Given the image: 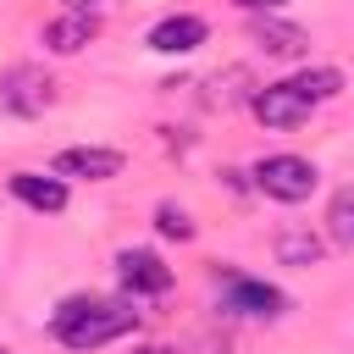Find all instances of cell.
<instances>
[{"mask_svg":"<svg viewBox=\"0 0 354 354\" xmlns=\"http://www.w3.org/2000/svg\"><path fill=\"white\" fill-rule=\"evenodd\" d=\"M337 94H343V72H337V66H304V72L277 77V83H266L260 94H249V111H254L266 127L288 133V127L310 122V116H315L326 100H337Z\"/></svg>","mask_w":354,"mask_h":354,"instance_id":"6da1fadb","label":"cell"},{"mask_svg":"<svg viewBox=\"0 0 354 354\" xmlns=\"http://www.w3.org/2000/svg\"><path fill=\"white\" fill-rule=\"evenodd\" d=\"M50 332H55V343H66L72 354H94V348H105V343L138 332V310H133V304H116V299L72 293V299L55 304Z\"/></svg>","mask_w":354,"mask_h":354,"instance_id":"7a4b0ae2","label":"cell"},{"mask_svg":"<svg viewBox=\"0 0 354 354\" xmlns=\"http://www.w3.org/2000/svg\"><path fill=\"white\" fill-rule=\"evenodd\" d=\"M315 183H321V171H315V160H304V155H266V160H254V188H260L266 199L299 205V199L315 194Z\"/></svg>","mask_w":354,"mask_h":354,"instance_id":"3957f363","label":"cell"},{"mask_svg":"<svg viewBox=\"0 0 354 354\" xmlns=\"http://www.w3.org/2000/svg\"><path fill=\"white\" fill-rule=\"evenodd\" d=\"M44 105H55V77L33 61L0 72V111L6 116H39Z\"/></svg>","mask_w":354,"mask_h":354,"instance_id":"277c9868","label":"cell"},{"mask_svg":"<svg viewBox=\"0 0 354 354\" xmlns=\"http://www.w3.org/2000/svg\"><path fill=\"white\" fill-rule=\"evenodd\" d=\"M221 310L249 315V321H277L288 310V293H277L271 282H254V277H227L221 282Z\"/></svg>","mask_w":354,"mask_h":354,"instance_id":"5b68a950","label":"cell"},{"mask_svg":"<svg viewBox=\"0 0 354 354\" xmlns=\"http://www.w3.org/2000/svg\"><path fill=\"white\" fill-rule=\"evenodd\" d=\"M116 277H122L127 299H160L171 288V266L155 249H122L116 254Z\"/></svg>","mask_w":354,"mask_h":354,"instance_id":"8992f818","label":"cell"},{"mask_svg":"<svg viewBox=\"0 0 354 354\" xmlns=\"http://www.w3.org/2000/svg\"><path fill=\"white\" fill-rule=\"evenodd\" d=\"M205 39H210V28H205V17H194V11H171V17H160V22L144 33V44H149L155 55H194Z\"/></svg>","mask_w":354,"mask_h":354,"instance_id":"52a82bcc","label":"cell"},{"mask_svg":"<svg viewBox=\"0 0 354 354\" xmlns=\"http://www.w3.org/2000/svg\"><path fill=\"white\" fill-rule=\"evenodd\" d=\"M55 177H88V183H111L122 171V149H105V144H77V149H61L50 160Z\"/></svg>","mask_w":354,"mask_h":354,"instance_id":"ba28073f","label":"cell"},{"mask_svg":"<svg viewBox=\"0 0 354 354\" xmlns=\"http://www.w3.org/2000/svg\"><path fill=\"white\" fill-rule=\"evenodd\" d=\"M249 39H254L266 55H282V61H293V55H304V50H310V33H304V28H293V22H282L277 11H254Z\"/></svg>","mask_w":354,"mask_h":354,"instance_id":"9c48e42d","label":"cell"},{"mask_svg":"<svg viewBox=\"0 0 354 354\" xmlns=\"http://www.w3.org/2000/svg\"><path fill=\"white\" fill-rule=\"evenodd\" d=\"M11 194L28 205V210H39V216H61L66 210V177H44V171H11Z\"/></svg>","mask_w":354,"mask_h":354,"instance_id":"30bf717a","label":"cell"},{"mask_svg":"<svg viewBox=\"0 0 354 354\" xmlns=\"http://www.w3.org/2000/svg\"><path fill=\"white\" fill-rule=\"evenodd\" d=\"M94 33H100V17H94V11H61L55 22H44V50H55V55H77Z\"/></svg>","mask_w":354,"mask_h":354,"instance_id":"8fae6325","label":"cell"},{"mask_svg":"<svg viewBox=\"0 0 354 354\" xmlns=\"http://www.w3.org/2000/svg\"><path fill=\"white\" fill-rule=\"evenodd\" d=\"M277 260L282 266H315L321 260V238L315 232H282L277 238Z\"/></svg>","mask_w":354,"mask_h":354,"instance_id":"7c38bea8","label":"cell"},{"mask_svg":"<svg viewBox=\"0 0 354 354\" xmlns=\"http://www.w3.org/2000/svg\"><path fill=\"white\" fill-rule=\"evenodd\" d=\"M155 232H160V238H177V243H188V238H194V216H188V210H177V205H155Z\"/></svg>","mask_w":354,"mask_h":354,"instance_id":"4fadbf2b","label":"cell"},{"mask_svg":"<svg viewBox=\"0 0 354 354\" xmlns=\"http://www.w3.org/2000/svg\"><path fill=\"white\" fill-rule=\"evenodd\" d=\"M332 238L337 243H354V188H343L332 199Z\"/></svg>","mask_w":354,"mask_h":354,"instance_id":"5bb4252c","label":"cell"},{"mask_svg":"<svg viewBox=\"0 0 354 354\" xmlns=\"http://www.w3.org/2000/svg\"><path fill=\"white\" fill-rule=\"evenodd\" d=\"M232 6H243V11H249V17H254V11H282V6H288V0H232Z\"/></svg>","mask_w":354,"mask_h":354,"instance_id":"9a60e30c","label":"cell"},{"mask_svg":"<svg viewBox=\"0 0 354 354\" xmlns=\"http://www.w3.org/2000/svg\"><path fill=\"white\" fill-rule=\"evenodd\" d=\"M66 11H94V6H111V0H61Z\"/></svg>","mask_w":354,"mask_h":354,"instance_id":"2e32d148","label":"cell"},{"mask_svg":"<svg viewBox=\"0 0 354 354\" xmlns=\"http://www.w3.org/2000/svg\"><path fill=\"white\" fill-rule=\"evenodd\" d=\"M133 354H171V348H166V343H138Z\"/></svg>","mask_w":354,"mask_h":354,"instance_id":"e0dca14e","label":"cell"},{"mask_svg":"<svg viewBox=\"0 0 354 354\" xmlns=\"http://www.w3.org/2000/svg\"><path fill=\"white\" fill-rule=\"evenodd\" d=\"M0 354H11V348H0Z\"/></svg>","mask_w":354,"mask_h":354,"instance_id":"ac0fdd59","label":"cell"}]
</instances>
